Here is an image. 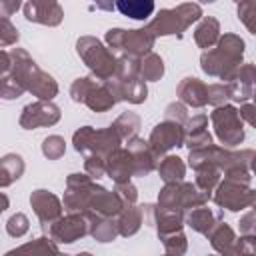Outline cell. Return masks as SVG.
<instances>
[{
  "label": "cell",
  "mask_w": 256,
  "mask_h": 256,
  "mask_svg": "<svg viewBox=\"0 0 256 256\" xmlns=\"http://www.w3.org/2000/svg\"><path fill=\"white\" fill-rule=\"evenodd\" d=\"M116 6L124 16L146 20L154 10V0H116Z\"/></svg>",
  "instance_id": "obj_1"
}]
</instances>
